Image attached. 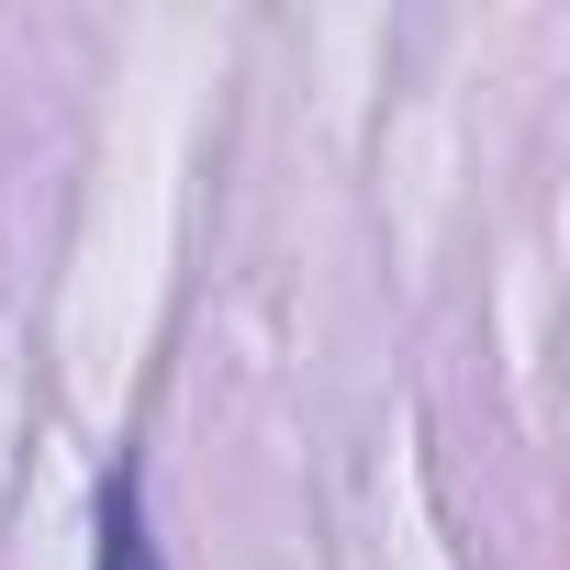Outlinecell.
I'll return each instance as SVG.
<instances>
[{"label":"cell","instance_id":"1","mask_svg":"<svg viewBox=\"0 0 570 570\" xmlns=\"http://www.w3.org/2000/svg\"><path fill=\"white\" fill-rule=\"evenodd\" d=\"M90 570H168V559H157V525H146V481H135V459L101 481V548H90Z\"/></svg>","mask_w":570,"mask_h":570}]
</instances>
